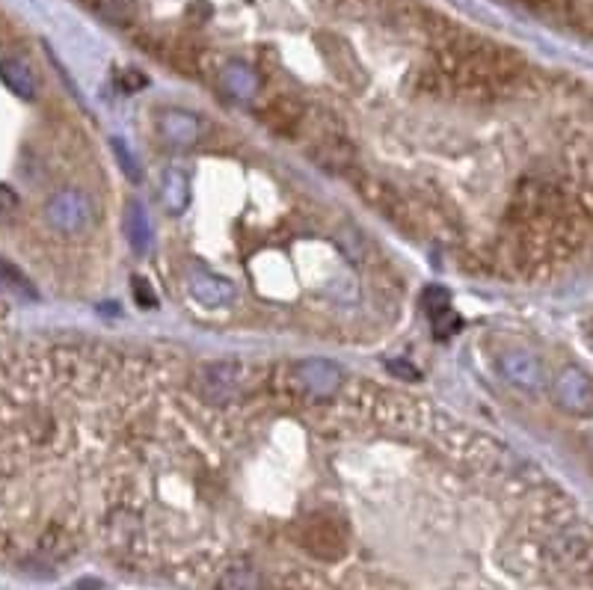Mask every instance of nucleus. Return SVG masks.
Wrapping results in <instances>:
<instances>
[{
  "mask_svg": "<svg viewBox=\"0 0 593 590\" xmlns=\"http://www.w3.org/2000/svg\"><path fill=\"white\" fill-rule=\"evenodd\" d=\"M422 309L430 321L442 318L445 312H451V294L445 288H427L422 294Z\"/></svg>",
  "mask_w": 593,
  "mask_h": 590,
  "instance_id": "12",
  "label": "nucleus"
},
{
  "mask_svg": "<svg viewBox=\"0 0 593 590\" xmlns=\"http://www.w3.org/2000/svg\"><path fill=\"white\" fill-rule=\"evenodd\" d=\"M499 371L508 377L513 386H519V389H537L540 380H543L537 359L528 356V353H522V350L505 353V356L499 359Z\"/></svg>",
  "mask_w": 593,
  "mask_h": 590,
  "instance_id": "8",
  "label": "nucleus"
},
{
  "mask_svg": "<svg viewBox=\"0 0 593 590\" xmlns=\"http://www.w3.org/2000/svg\"><path fill=\"white\" fill-rule=\"evenodd\" d=\"M161 134L175 149H193L202 137V125L193 113L184 110H167L161 116Z\"/></svg>",
  "mask_w": 593,
  "mask_h": 590,
  "instance_id": "5",
  "label": "nucleus"
},
{
  "mask_svg": "<svg viewBox=\"0 0 593 590\" xmlns=\"http://www.w3.org/2000/svg\"><path fill=\"white\" fill-rule=\"evenodd\" d=\"M134 297H137V303H140V306H146V309L158 306V297L152 294V285H149L143 276H137V279H134Z\"/></svg>",
  "mask_w": 593,
  "mask_h": 590,
  "instance_id": "16",
  "label": "nucleus"
},
{
  "mask_svg": "<svg viewBox=\"0 0 593 590\" xmlns=\"http://www.w3.org/2000/svg\"><path fill=\"white\" fill-rule=\"evenodd\" d=\"M110 146H113V155H116L119 167H122V172H125V178H128V181H140V178H143V172H140V164L134 161L131 149L125 146V140H119V137H116Z\"/></svg>",
  "mask_w": 593,
  "mask_h": 590,
  "instance_id": "13",
  "label": "nucleus"
},
{
  "mask_svg": "<svg viewBox=\"0 0 593 590\" xmlns=\"http://www.w3.org/2000/svg\"><path fill=\"white\" fill-rule=\"evenodd\" d=\"M300 380H303V389H309L315 395H330L341 386L344 371L336 362H327V359H306L300 365Z\"/></svg>",
  "mask_w": 593,
  "mask_h": 590,
  "instance_id": "7",
  "label": "nucleus"
},
{
  "mask_svg": "<svg viewBox=\"0 0 593 590\" xmlns=\"http://www.w3.org/2000/svg\"><path fill=\"white\" fill-rule=\"evenodd\" d=\"M161 205L170 217H181L190 205V178L181 169L170 167L161 178Z\"/></svg>",
  "mask_w": 593,
  "mask_h": 590,
  "instance_id": "10",
  "label": "nucleus"
},
{
  "mask_svg": "<svg viewBox=\"0 0 593 590\" xmlns=\"http://www.w3.org/2000/svg\"><path fill=\"white\" fill-rule=\"evenodd\" d=\"M15 211H18V196L9 187L0 184V223H6L9 217H15Z\"/></svg>",
  "mask_w": 593,
  "mask_h": 590,
  "instance_id": "17",
  "label": "nucleus"
},
{
  "mask_svg": "<svg viewBox=\"0 0 593 590\" xmlns=\"http://www.w3.org/2000/svg\"><path fill=\"white\" fill-rule=\"evenodd\" d=\"M537 12H567L570 9V0H519Z\"/></svg>",
  "mask_w": 593,
  "mask_h": 590,
  "instance_id": "18",
  "label": "nucleus"
},
{
  "mask_svg": "<svg viewBox=\"0 0 593 590\" xmlns=\"http://www.w3.org/2000/svg\"><path fill=\"white\" fill-rule=\"evenodd\" d=\"M261 119H264L273 131L291 134V131L303 122V104H300L297 98L279 95V98H273V101L261 110Z\"/></svg>",
  "mask_w": 593,
  "mask_h": 590,
  "instance_id": "11",
  "label": "nucleus"
},
{
  "mask_svg": "<svg viewBox=\"0 0 593 590\" xmlns=\"http://www.w3.org/2000/svg\"><path fill=\"white\" fill-rule=\"evenodd\" d=\"M226 84L232 86L235 95H244V98H250L255 92V78H250V72H244V69H232Z\"/></svg>",
  "mask_w": 593,
  "mask_h": 590,
  "instance_id": "15",
  "label": "nucleus"
},
{
  "mask_svg": "<svg viewBox=\"0 0 593 590\" xmlns=\"http://www.w3.org/2000/svg\"><path fill=\"white\" fill-rule=\"evenodd\" d=\"M291 540L318 564H339L350 552V537L344 522L333 513H309L297 528H291Z\"/></svg>",
  "mask_w": 593,
  "mask_h": 590,
  "instance_id": "1",
  "label": "nucleus"
},
{
  "mask_svg": "<svg viewBox=\"0 0 593 590\" xmlns=\"http://www.w3.org/2000/svg\"><path fill=\"white\" fill-rule=\"evenodd\" d=\"M125 232H128V241L134 247L137 255L149 253L152 241H155V229H152V220H149V211L143 202H128L125 208Z\"/></svg>",
  "mask_w": 593,
  "mask_h": 590,
  "instance_id": "9",
  "label": "nucleus"
},
{
  "mask_svg": "<svg viewBox=\"0 0 593 590\" xmlns=\"http://www.w3.org/2000/svg\"><path fill=\"white\" fill-rule=\"evenodd\" d=\"M0 279H3L6 285H12V288H21L27 297H33V285H30V279H27L15 264H9V261H3V258H0Z\"/></svg>",
  "mask_w": 593,
  "mask_h": 590,
  "instance_id": "14",
  "label": "nucleus"
},
{
  "mask_svg": "<svg viewBox=\"0 0 593 590\" xmlns=\"http://www.w3.org/2000/svg\"><path fill=\"white\" fill-rule=\"evenodd\" d=\"M389 371H392L395 377H401V380H410V383L422 377V374H419L416 368H410V365H407L404 359H398V362H389Z\"/></svg>",
  "mask_w": 593,
  "mask_h": 590,
  "instance_id": "19",
  "label": "nucleus"
},
{
  "mask_svg": "<svg viewBox=\"0 0 593 590\" xmlns=\"http://www.w3.org/2000/svg\"><path fill=\"white\" fill-rule=\"evenodd\" d=\"M187 285H190V294L196 303H202L205 309H220V306H229L232 297H235V285L211 270H202V267H193L187 273Z\"/></svg>",
  "mask_w": 593,
  "mask_h": 590,
  "instance_id": "4",
  "label": "nucleus"
},
{
  "mask_svg": "<svg viewBox=\"0 0 593 590\" xmlns=\"http://www.w3.org/2000/svg\"><path fill=\"white\" fill-rule=\"evenodd\" d=\"M196 392L208 401V404H226L238 395L241 389V365L235 362H214V365H202L196 371L193 380Z\"/></svg>",
  "mask_w": 593,
  "mask_h": 590,
  "instance_id": "3",
  "label": "nucleus"
},
{
  "mask_svg": "<svg viewBox=\"0 0 593 590\" xmlns=\"http://www.w3.org/2000/svg\"><path fill=\"white\" fill-rule=\"evenodd\" d=\"M555 398L561 407L573 413H585L591 407V380L579 368H567L555 386Z\"/></svg>",
  "mask_w": 593,
  "mask_h": 590,
  "instance_id": "6",
  "label": "nucleus"
},
{
  "mask_svg": "<svg viewBox=\"0 0 593 590\" xmlns=\"http://www.w3.org/2000/svg\"><path fill=\"white\" fill-rule=\"evenodd\" d=\"M45 217H48V223L57 232H63V235H81V232L89 229V223H92V205H89V199H86L84 193L63 190V193H57V196L48 199Z\"/></svg>",
  "mask_w": 593,
  "mask_h": 590,
  "instance_id": "2",
  "label": "nucleus"
}]
</instances>
